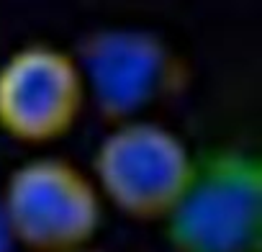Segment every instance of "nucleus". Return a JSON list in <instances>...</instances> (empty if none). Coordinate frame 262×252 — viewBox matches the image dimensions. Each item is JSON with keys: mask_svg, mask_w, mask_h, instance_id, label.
Segmentation results:
<instances>
[{"mask_svg": "<svg viewBox=\"0 0 262 252\" xmlns=\"http://www.w3.org/2000/svg\"><path fill=\"white\" fill-rule=\"evenodd\" d=\"M13 242L31 252L88 247L103 221L93 175L59 157H36L8 175L0 196Z\"/></svg>", "mask_w": 262, "mask_h": 252, "instance_id": "obj_3", "label": "nucleus"}, {"mask_svg": "<svg viewBox=\"0 0 262 252\" xmlns=\"http://www.w3.org/2000/svg\"><path fill=\"white\" fill-rule=\"evenodd\" d=\"M162 221L175 252H259V160L242 150L195 157L185 188Z\"/></svg>", "mask_w": 262, "mask_h": 252, "instance_id": "obj_1", "label": "nucleus"}, {"mask_svg": "<svg viewBox=\"0 0 262 252\" xmlns=\"http://www.w3.org/2000/svg\"><path fill=\"white\" fill-rule=\"evenodd\" d=\"M72 252H98V249H93V247L88 244V247H80V249H72Z\"/></svg>", "mask_w": 262, "mask_h": 252, "instance_id": "obj_7", "label": "nucleus"}, {"mask_svg": "<svg viewBox=\"0 0 262 252\" xmlns=\"http://www.w3.org/2000/svg\"><path fill=\"white\" fill-rule=\"evenodd\" d=\"M85 103L80 65L64 49L29 44L0 65V132L21 144L62 139Z\"/></svg>", "mask_w": 262, "mask_h": 252, "instance_id": "obj_5", "label": "nucleus"}, {"mask_svg": "<svg viewBox=\"0 0 262 252\" xmlns=\"http://www.w3.org/2000/svg\"><path fill=\"white\" fill-rule=\"evenodd\" d=\"M75 59L88 103L108 121L139 118L188 80L180 57L160 36L142 29L95 31L80 44Z\"/></svg>", "mask_w": 262, "mask_h": 252, "instance_id": "obj_4", "label": "nucleus"}, {"mask_svg": "<svg viewBox=\"0 0 262 252\" xmlns=\"http://www.w3.org/2000/svg\"><path fill=\"white\" fill-rule=\"evenodd\" d=\"M13 234H11V229H8V221H6V214H3V208H0V252H11L13 249Z\"/></svg>", "mask_w": 262, "mask_h": 252, "instance_id": "obj_6", "label": "nucleus"}, {"mask_svg": "<svg viewBox=\"0 0 262 252\" xmlns=\"http://www.w3.org/2000/svg\"><path fill=\"white\" fill-rule=\"evenodd\" d=\"M193 155L167 126L147 118H126L103 137L93 157V180L116 211L137 221L167 216L185 188Z\"/></svg>", "mask_w": 262, "mask_h": 252, "instance_id": "obj_2", "label": "nucleus"}]
</instances>
